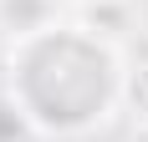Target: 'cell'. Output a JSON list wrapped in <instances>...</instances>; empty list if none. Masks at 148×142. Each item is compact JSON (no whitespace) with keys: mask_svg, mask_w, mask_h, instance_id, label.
Here are the masks:
<instances>
[{"mask_svg":"<svg viewBox=\"0 0 148 142\" xmlns=\"http://www.w3.org/2000/svg\"><path fill=\"white\" fill-rule=\"evenodd\" d=\"M10 101L46 132H87L118 101V61L87 30H31L10 56Z\"/></svg>","mask_w":148,"mask_h":142,"instance_id":"cell-1","label":"cell"},{"mask_svg":"<svg viewBox=\"0 0 148 142\" xmlns=\"http://www.w3.org/2000/svg\"><path fill=\"white\" fill-rule=\"evenodd\" d=\"M0 20L10 26V36L46 30V0H0Z\"/></svg>","mask_w":148,"mask_h":142,"instance_id":"cell-2","label":"cell"},{"mask_svg":"<svg viewBox=\"0 0 148 142\" xmlns=\"http://www.w3.org/2000/svg\"><path fill=\"white\" fill-rule=\"evenodd\" d=\"M128 97H133L138 117L148 122V66H138V71H133V81H128Z\"/></svg>","mask_w":148,"mask_h":142,"instance_id":"cell-3","label":"cell"},{"mask_svg":"<svg viewBox=\"0 0 148 142\" xmlns=\"http://www.w3.org/2000/svg\"><path fill=\"white\" fill-rule=\"evenodd\" d=\"M133 142H148V122H138V132H133Z\"/></svg>","mask_w":148,"mask_h":142,"instance_id":"cell-4","label":"cell"}]
</instances>
